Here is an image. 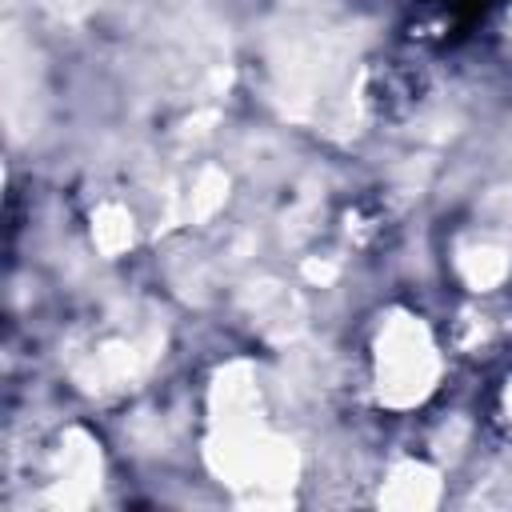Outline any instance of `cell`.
<instances>
[{"instance_id":"cell-1","label":"cell","mask_w":512,"mask_h":512,"mask_svg":"<svg viewBox=\"0 0 512 512\" xmlns=\"http://www.w3.org/2000/svg\"><path fill=\"white\" fill-rule=\"evenodd\" d=\"M436 380V348L420 320H388L376 352V384L380 400L392 408H408L428 396Z\"/></svg>"},{"instance_id":"cell-2","label":"cell","mask_w":512,"mask_h":512,"mask_svg":"<svg viewBox=\"0 0 512 512\" xmlns=\"http://www.w3.org/2000/svg\"><path fill=\"white\" fill-rule=\"evenodd\" d=\"M504 416L512 420V380H508V388H504Z\"/></svg>"}]
</instances>
